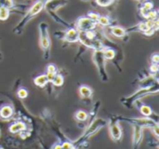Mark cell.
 Here are the masks:
<instances>
[{"instance_id": "7a4b0ae2", "label": "cell", "mask_w": 159, "mask_h": 149, "mask_svg": "<svg viewBox=\"0 0 159 149\" xmlns=\"http://www.w3.org/2000/svg\"><path fill=\"white\" fill-rule=\"evenodd\" d=\"M96 25H97V22L93 21L89 18H88V17H81L76 21V27H77L76 30L83 31V32L91 31V30H93L96 27Z\"/></svg>"}, {"instance_id": "8992f818", "label": "cell", "mask_w": 159, "mask_h": 149, "mask_svg": "<svg viewBox=\"0 0 159 149\" xmlns=\"http://www.w3.org/2000/svg\"><path fill=\"white\" fill-rule=\"evenodd\" d=\"M78 35H79V31L76 30L75 28H70L66 34H65V39L68 42H76L78 40Z\"/></svg>"}, {"instance_id": "7402d4cb", "label": "cell", "mask_w": 159, "mask_h": 149, "mask_svg": "<svg viewBox=\"0 0 159 149\" xmlns=\"http://www.w3.org/2000/svg\"><path fill=\"white\" fill-rule=\"evenodd\" d=\"M143 8H145V9H147V10H152L153 9V7H154V4L152 3V2H145L143 5Z\"/></svg>"}, {"instance_id": "f1b7e54d", "label": "cell", "mask_w": 159, "mask_h": 149, "mask_svg": "<svg viewBox=\"0 0 159 149\" xmlns=\"http://www.w3.org/2000/svg\"><path fill=\"white\" fill-rule=\"evenodd\" d=\"M83 2H88V1H89V0H82Z\"/></svg>"}, {"instance_id": "9c48e42d", "label": "cell", "mask_w": 159, "mask_h": 149, "mask_svg": "<svg viewBox=\"0 0 159 149\" xmlns=\"http://www.w3.org/2000/svg\"><path fill=\"white\" fill-rule=\"evenodd\" d=\"M9 16V8L6 7H0V20L6 21Z\"/></svg>"}, {"instance_id": "83f0119b", "label": "cell", "mask_w": 159, "mask_h": 149, "mask_svg": "<svg viewBox=\"0 0 159 149\" xmlns=\"http://www.w3.org/2000/svg\"><path fill=\"white\" fill-rule=\"evenodd\" d=\"M55 149H62V147H60V146H58V147H56Z\"/></svg>"}, {"instance_id": "5bb4252c", "label": "cell", "mask_w": 159, "mask_h": 149, "mask_svg": "<svg viewBox=\"0 0 159 149\" xmlns=\"http://www.w3.org/2000/svg\"><path fill=\"white\" fill-rule=\"evenodd\" d=\"M11 114H12V109L8 106H6L1 110V116L3 118H8L11 116Z\"/></svg>"}, {"instance_id": "f546056e", "label": "cell", "mask_w": 159, "mask_h": 149, "mask_svg": "<svg viewBox=\"0 0 159 149\" xmlns=\"http://www.w3.org/2000/svg\"><path fill=\"white\" fill-rule=\"evenodd\" d=\"M137 1H140V0H137Z\"/></svg>"}, {"instance_id": "30bf717a", "label": "cell", "mask_w": 159, "mask_h": 149, "mask_svg": "<svg viewBox=\"0 0 159 149\" xmlns=\"http://www.w3.org/2000/svg\"><path fill=\"white\" fill-rule=\"evenodd\" d=\"M48 77L47 76H40V77H37L35 79H34V83L37 85V86H40V87H43L47 84L48 82Z\"/></svg>"}, {"instance_id": "9a60e30c", "label": "cell", "mask_w": 159, "mask_h": 149, "mask_svg": "<svg viewBox=\"0 0 159 149\" xmlns=\"http://www.w3.org/2000/svg\"><path fill=\"white\" fill-rule=\"evenodd\" d=\"M102 54H103V57L108 60H111L115 57V51L113 49H107L105 51H102Z\"/></svg>"}, {"instance_id": "8fae6325", "label": "cell", "mask_w": 159, "mask_h": 149, "mask_svg": "<svg viewBox=\"0 0 159 149\" xmlns=\"http://www.w3.org/2000/svg\"><path fill=\"white\" fill-rule=\"evenodd\" d=\"M24 129H25V126L22 123H16L10 127V132L11 133H17V132H20V131L24 130Z\"/></svg>"}, {"instance_id": "cb8c5ba5", "label": "cell", "mask_w": 159, "mask_h": 149, "mask_svg": "<svg viewBox=\"0 0 159 149\" xmlns=\"http://www.w3.org/2000/svg\"><path fill=\"white\" fill-rule=\"evenodd\" d=\"M48 73H53V74H55V73H56V68H55V66L49 65V66L48 67Z\"/></svg>"}, {"instance_id": "603a6c76", "label": "cell", "mask_w": 159, "mask_h": 149, "mask_svg": "<svg viewBox=\"0 0 159 149\" xmlns=\"http://www.w3.org/2000/svg\"><path fill=\"white\" fill-rule=\"evenodd\" d=\"M18 94H19V96L20 98H25L27 96V91L25 90H20L19 92H18Z\"/></svg>"}, {"instance_id": "ac0fdd59", "label": "cell", "mask_w": 159, "mask_h": 149, "mask_svg": "<svg viewBox=\"0 0 159 149\" xmlns=\"http://www.w3.org/2000/svg\"><path fill=\"white\" fill-rule=\"evenodd\" d=\"M88 18H89L90 20H92L93 21H96L97 22L98 20H99V18H100V15L98 13H96V12L90 11V12L88 13Z\"/></svg>"}, {"instance_id": "52a82bcc", "label": "cell", "mask_w": 159, "mask_h": 149, "mask_svg": "<svg viewBox=\"0 0 159 149\" xmlns=\"http://www.w3.org/2000/svg\"><path fill=\"white\" fill-rule=\"evenodd\" d=\"M111 31H112V34L116 36V37H123L125 35H126V30L119 27V26H115V27H112L111 28Z\"/></svg>"}, {"instance_id": "d4e9b609", "label": "cell", "mask_w": 159, "mask_h": 149, "mask_svg": "<svg viewBox=\"0 0 159 149\" xmlns=\"http://www.w3.org/2000/svg\"><path fill=\"white\" fill-rule=\"evenodd\" d=\"M151 71L152 72H155V73H157V71H158V66H157V64L156 63V64H154V65H152V67H151Z\"/></svg>"}, {"instance_id": "6da1fadb", "label": "cell", "mask_w": 159, "mask_h": 149, "mask_svg": "<svg viewBox=\"0 0 159 149\" xmlns=\"http://www.w3.org/2000/svg\"><path fill=\"white\" fill-rule=\"evenodd\" d=\"M45 0H38L37 2H35L34 5H33V7L29 9V11L27 12V14L24 16V18L22 19V21L19 23V25H17L16 26V28H15V30H14V32L16 33L17 31H20L21 29H22V27L34 17V16H35V15H37L42 9H43V7H44V6H45Z\"/></svg>"}, {"instance_id": "7c38bea8", "label": "cell", "mask_w": 159, "mask_h": 149, "mask_svg": "<svg viewBox=\"0 0 159 149\" xmlns=\"http://www.w3.org/2000/svg\"><path fill=\"white\" fill-rule=\"evenodd\" d=\"M97 22L100 23L102 26H107V25L110 24V19L108 17H106V16H100Z\"/></svg>"}, {"instance_id": "d6986e66", "label": "cell", "mask_w": 159, "mask_h": 149, "mask_svg": "<svg viewBox=\"0 0 159 149\" xmlns=\"http://www.w3.org/2000/svg\"><path fill=\"white\" fill-rule=\"evenodd\" d=\"M142 113L145 116H150L152 114V110L148 106H143L142 107Z\"/></svg>"}, {"instance_id": "277c9868", "label": "cell", "mask_w": 159, "mask_h": 149, "mask_svg": "<svg viewBox=\"0 0 159 149\" xmlns=\"http://www.w3.org/2000/svg\"><path fill=\"white\" fill-rule=\"evenodd\" d=\"M67 4V0H47L45 2V7L48 12H55L58 8Z\"/></svg>"}, {"instance_id": "4fadbf2b", "label": "cell", "mask_w": 159, "mask_h": 149, "mask_svg": "<svg viewBox=\"0 0 159 149\" xmlns=\"http://www.w3.org/2000/svg\"><path fill=\"white\" fill-rule=\"evenodd\" d=\"M80 93L84 97H89L91 95V90L89 87L83 86V87L80 88Z\"/></svg>"}, {"instance_id": "e0dca14e", "label": "cell", "mask_w": 159, "mask_h": 149, "mask_svg": "<svg viewBox=\"0 0 159 149\" xmlns=\"http://www.w3.org/2000/svg\"><path fill=\"white\" fill-rule=\"evenodd\" d=\"M52 82L56 86H61L63 83V77L61 76H55L53 80H52Z\"/></svg>"}, {"instance_id": "4316f807", "label": "cell", "mask_w": 159, "mask_h": 149, "mask_svg": "<svg viewBox=\"0 0 159 149\" xmlns=\"http://www.w3.org/2000/svg\"><path fill=\"white\" fill-rule=\"evenodd\" d=\"M71 145L70 144H67V143H65L63 146H62V149H71Z\"/></svg>"}, {"instance_id": "2e32d148", "label": "cell", "mask_w": 159, "mask_h": 149, "mask_svg": "<svg viewBox=\"0 0 159 149\" xmlns=\"http://www.w3.org/2000/svg\"><path fill=\"white\" fill-rule=\"evenodd\" d=\"M115 2V0H96V3L101 7H108L112 5Z\"/></svg>"}, {"instance_id": "44dd1931", "label": "cell", "mask_w": 159, "mask_h": 149, "mask_svg": "<svg viewBox=\"0 0 159 149\" xmlns=\"http://www.w3.org/2000/svg\"><path fill=\"white\" fill-rule=\"evenodd\" d=\"M76 118L79 119V120H86L87 119V114L83 111H79L77 114H76Z\"/></svg>"}, {"instance_id": "ffe728a7", "label": "cell", "mask_w": 159, "mask_h": 149, "mask_svg": "<svg viewBox=\"0 0 159 149\" xmlns=\"http://www.w3.org/2000/svg\"><path fill=\"white\" fill-rule=\"evenodd\" d=\"M141 138V129L140 127H136L135 128V135H134V140L135 142H138Z\"/></svg>"}, {"instance_id": "484cf974", "label": "cell", "mask_w": 159, "mask_h": 149, "mask_svg": "<svg viewBox=\"0 0 159 149\" xmlns=\"http://www.w3.org/2000/svg\"><path fill=\"white\" fill-rule=\"evenodd\" d=\"M152 59H153V61H154V63L157 64V63H158V61H159L158 55H157V54H156V55H155V56H154V57H153Z\"/></svg>"}, {"instance_id": "3957f363", "label": "cell", "mask_w": 159, "mask_h": 149, "mask_svg": "<svg viewBox=\"0 0 159 149\" xmlns=\"http://www.w3.org/2000/svg\"><path fill=\"white\" fill-rule=\"evenodd\" d=\"M40 30V43L44 49H48L50 45L49 35H48V26L46 22H42L39 25Z\"/></svg>"}, {"instance_id": "ba28073f", "label": "cell", "mask_w": 159, "mask_h": 149, "mask_svg": "<svg viewBox=\"0 0 159 149\" xmlns=\"http://www.w3.org/2000/svg\"><path fill=\"white\" fill-rule=\"evenodd\" d=\"M111 132H112V135L115 139L119 140L121 137V131L119 129V127L117 125H113L111 128Z\"/></svg>"}, {"instance_id": "5b68a950", "label": "cell", "mask_w": 159, "mask_h": 149, "mask_svg": "<svg viewBox=\"0 0 159 149\" xmlns=\"http://www.w3.org/2000/svg\"><path fill=\"white\" fill-rule=\"evenodd\" d=\"M94 59H95V62L99 67V70L101 72V75H106L105 73V69H104V64H103V60H104V57H103V54H102V50H96V52L94 53Z\"/></svg>"}]
</instances>
